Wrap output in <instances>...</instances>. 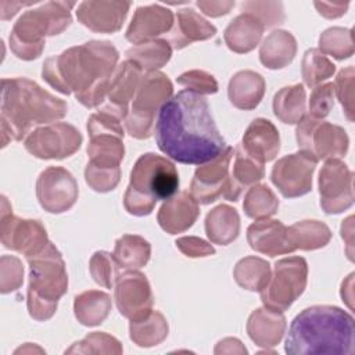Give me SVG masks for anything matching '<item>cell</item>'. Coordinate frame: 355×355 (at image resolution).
<instances>
[{
    "mask_svg": "<svg viewBox=\"0 0 355 355\" xmlns=\"http://www.w3.org/2000/svg\"><path fill=\"white\" fill-rule=\"evenodd\" d=\"M154 133L158 148L180 164H205L226 148L207 98L190 89L161 105Z\"/></svg>",
    "mask_w": 355,
    "mask_h": 355,
    "instance_id": "1",
    "label": "cell"
},
{
    "mask_svg": "<svg viewBox=\"0 0 355 355\" xmlns=\"http://www.w3.org/2000/svg\"><path fill=\"white\" fill-rule=\"evenodd\" d=\"M116 60L118 53L110 43H85L49 58L43 65V79L64 94L75 90L83 105L94 107L104 100Z\"/></svg>",
    "mask_w": 355,
    "mask_h": 355,
    "instance_id": "2",
    "label": "cell"
},
{
    "mask_svg": "<svg viewBox=\"0 0 355 355\" xmlns=\"http://www.w3.org/2000/svg\"><path fill=\"white\" fill-rule=\"evenodd\" d=\"M354 318L333 305H313L291 322L284 351L290 355H352L355 351Z\"/></svg>",
    "mask_w": 355,
    "mask_h": 355,
    "instance_id": "3",
    "label": "cell"
},
{
    "mask_svg": "<svg viewBox=\"0 0 355 355\" xmlns=\"http://www.w3.org/2000/svg\"><path fill=\"white\" fill-rule=\"evenodd\" d=\"M67 104L53 97L35 82L24 78L3 79L1 125L10 122V133L22 139L32 125L62 118Z\"/></svg>",
    "mask_w": 355,
    "mask_h": 355,
    "instance_id": "4",
    "label": "cell"
},
{
    "mask_svg": "<svg viewBox=\"0 0 355 355\" xmlns=\"http://www.w3.org/2000/svg\"><path fill=\"white\" fill-rule=\"evenodd\" d=\"M178 187L179 175L175 165L157 154H144L132 169L125 208L137 216L148 215L158 200L171 198Z\"/></svg>",
    "mask_w": 355,
    "mask_h": 355,
    "instance_id": "5",
    "label": "cell"
},
{
    "mask_svg": "<svg viewBox=\"0 0 355 355\" xmlns=\"http://www.w3.org/2000/svg\"><path fill=\"white\" fill-rule=\"evenodd\" d=\"M29 257L31 283L28 290V309L37 320L49 319L55 308L57 300L67 291L68 277L60 252L51 243L37 254Z\"/></svg>",
    "mask_w": 355,
    "mask_h": 355,
    "instance_id": "6",
    "label": "cell"
},
{
    "mask_svg": "<svg viewBox=\"0 0 355 355\" xmlns=\"http://www.w3.org/2000/svg\"><path fill=\"white\" fill-rule=\"evenodd\" d=\"M273 279L261 290V298L275 312H283L301 295L306 283V262L304 258L293 257L275 263Z\"/></svg>",
    "mask_w": 355,
    "mask_h": 355,
    "instance_id": "7",
    "label": "cell"
},
{
    "mask_svg": "<svg viewBox=\"0 0 355 355\" xmlns=\"http://www.w3.org/2000/svg\"><path fill=\"white\" fill-rule=\"evenodd\" d=\"M171 93L172 85L164 73H148L139 87L132 105V115L126 119L128 132L137 139L148 137L154 112L161 103L169 100Z\"/></svg>",
    "mask_w": 355,
    "mask_h": 355,
    "instance_id": "8",
    "label": "cell"
},
{
    "mask_svg": "<svg viewBox=\"0 0 355 355\" xmlns=\"http://www.w3.org/2000/svg\"><path fill=\"white\" fill-rule=\"evenodd\" d=\"M297 141L302 151L316 155V159L327 157H341L347 153L348 137L338 126L320 122L306 115L297 128Z\"/></svg>",
    "mask_w": 355,
    "mask_h": 355,
    "instance_id": "9",
    "label": "cell"
},
{
    "mask_svg": "<svg viewBox=\"0 0 355 355\" xmlns=\"http://www.w3.org/2000/svg\"><path fill=\"white\" fill-rule=\"evenodd\" d=\"M316 162L318 159L305 151L287 155L275 164L272 182L284 197L302 196L311 190Z\"/></svg>",
    "mask_w": 355,
    "mask_h": 355,
    "instance_id": "10",
    "label": "cell"
},
{
    "mask_svg": "<svg viewBox=\"0 0 355 355\" xmlns=\"http://www.w3.org/2000/svg\"><path fill=\"white\" fill-rule=\"evenodd\" d=\"M80 141V133L73 126L58 123L35 130L26 139L25 147L39 158H64L75 153Z\"/></svg>",
    "mask_w": 355,
    "mask_h": 355,
    "instance_id": "11",
    "label": "cell"
},
{
    "mask_svg": "<svg viewBox=\"0 0 355 355\" xmlns=\"http://www.w3.org/2000/svg\"><path fill=\"white\" fill-rule=\"evenodd\" d=\"M322 207L327 214H337L352 204V173L347 165L330 159L324 164L319 178Z\"/></svg>",
    "mask_w": 355,
    "mask_h": 355,
    "instance_id": "12",
    "label": "cell"
},
{
    "mask_svg": "<svg viewBox=\"0 0 355 355\" xmlns=\"http://www.w3.org/2000/svg\"><path fill=\"white\" fill-rule=\"evenodd\" d=\"M233 153L234 150L232 147H226L220 155L196 171L191 182V197L197 202L209 204L225 194Z\"/></svg>",
    "mask_w": 355,
    "mask_h": 355,
    "instance_id": "13",
    "label": "cell"
},
{
    "mask_svg": "<svg viewBox=\"0 0 355 355\" xmlns=\"http://www.w3.org/2000/svg\"><path fill=\"white\" fill-rule=\"evenodd\" d=\"M75 182L72 175L62 168H49L42 172L37 180V197L43 208L49 212H62L68 209L78 196V191L58 190Z\"/></svg>",
    "mask_w": 355,
    "mask_h": 355,
    "instance_id": "14",
    "label": "cell"
},
{
    "mask_svg": "<svg viewBox=\"0 0 355 355\" xmlns=\"http://www.w3.org/2000/svg\"><path fill=\"white\" fill-rule=\"evenodd\" d=\"M287 233L288 229L279 220H259L248 227V243L252 250L275 257L294 251Z\"/></svg>",
    "mask_w": 355,
    "mask_h": 355,
    "instance_id": "15",
    "label": "cell"
},
{
    "mask_svg": "<svg viewBox=\"0 0 355 355\" xmlns=\"http://www.w3.org/2000/svg\"><path fill=\"white\" fill-rule=\"evenodd\" d=\"M243 150L259 162L270 161L279 151V132L266 119H255L248 126L243 143Z\"/></svg>",
    "mask_w": 355,
    "mask_h": 355,
    "instance_id": "16",
    "label": "cell"
},
{
    "mask_svg": "<svg viewBox=\"0 0 355 355\" xmlns=\"http://www.w3.org/2000/svg\"><path fill=\"white\" fill-rule=\"evenodd\" d=\"M198 216L196 200L189 193L182 191L173 198H168L159 209L158 222L171 234L189 229Z\"/></svg>",
    "mask_w": 355,
    "mask_h": 355,
    "instance_id": "17",
    "label": "cell"
},
{
    "mask_svg": "<svg viewBox=\"0 0 355 355\" xmlns=\"http://www.w3.org/2000/svg\"><path fill=\"white\" fill-rule=\"evenodd\" d=\"M140 67L133 61H125L115 72V79L110 87V107H105L103 112L111 114L116 118L126 115L128 103L139 83Z\"/></svg>",
    "mask_w": 355,
    "mask_h": 355,
    "instance_id": "18",
    "label": "cell"
},
{
    "mask_svg": "<svg viewBox=\"0 0 355 355\" xmlns=\"http://www.w3.org/2000/svg\"><path fill=\"white\" fill-rule=\"evenodd\" d=\"M115 298L118 309L122 315H125V312L128 311L132 298H137L148 308L153 304V297L146 276L137 272H128L121 276L115 290Z\"/></svg>",
    "mask_w": 355,
    "mask_h": 355,
    "instance_id": "19",
    "label": "cell"
},
{
    "mask_svg": "<svg viewBox=\"0 0 355 355\" xmlns=\"http://www.w3.org/2000/svg\"><path fill=\"white\" fill-rule=\"evenodd\" d=\"M168 334V324L158 312L148 313L137 322H130V338L141 347H151L161 343Z\"/></svg>",
    "mask_w": 355,
    "mask_h": 355,
    "instance_id": "20",
    "label": "cell"
},
{
    "mask_svg": "<svg viewBox=\"0 0 355 355\" xmlns=\"http://www.w3.org/2000/svg\"><path fill=\"white\" fill-rule=\"evenodd\" d=\"M284 318L280 312H275L272 309H257L250 320H248V334L257 343V345L262 347L265 331H270L279 341L284 331Z\"/></svg>",
    "mask_w": 355,
    "mask_h": 355,
    "instance_id": "21",
    "label": "cell"
},
{
    "mask_svg": "<svg viewBox=\"0 0 355 355\" xmlns=\"http://www.w3.org/2000/svg\"><path fill=\"white\" fill-rule=\"evenodd\" d=\"M150 258V245L146 240L137 236H123L116 241L115 258L123 268H141L147 262L139 258Z\"/></svg>",
    "mask_w": 355,
    "mask_h": 355,
    "instance_id": "22",
    "label": "cell"
},
{
    "mask_svg": "<svg viewBox=\"0 0 355 355\" xmlns=\"http://www.w3.org/2000/svg\"><path fill=\"white\" fill-rule=\"evenodd\" d=\"M277 207H279V201L266 186L252 187L248 191L244 202L245 214L251 218L269 216L276 212Z\"/></svg>",
    "mask_w": 355,
    "mask_h": 355,
    "instance_id": "23",
    "label": "cell"
},
{
    "mask_svg": "<svg viewBox=\"0 0 355 355\" xmlns=\"http://www.w3.org/2000/svg\"><path fill=\"white\" fill-rule=\"evenodd\" d=\"M304 64H309L315 68H302L304 79L308 86H315L320 80L329 78L334 72V65L322 54H319L318 50H308L305 53Z\"/></svg>",
    "mask_w": 355,
    "mask_h": 355,
    "instance_id": "24",
    "label": "cell"
},
{
    "mask_svg": "<svg viewBox=\"0 0 355 355\" xmlns=\"http://www.w3.org/2000/svg\"><path fill=\"white\" fill-rule=\"evenodd\" d=\"M193 72L197 79H194L190 72H186L178 78V82L182 85H186V86L191 85L194 87L193 92H197L200 94L215 93L218 90V83L215 82L214 76H211L205 72H198V71H193Z\"/></svg>",
    "mask_w": 355,
    "mask_h": 355,
    "instance_id": "25",
    "label": "cell"
},
{
    "mask_svg": "<svg viewBox=\"0 0 355 355\" xmlns=\"http://www.w3.org/2000/svg\"><path fill=\"white\" fill-rule=\"evenodd\" d=\"M103 268H98V272H92L94 276V280L98 284H103L105 287H112L114 280H115V266L116 263L114 262V259L111 258V255L108 252H96L93 257Z\"/></svg>",
    "mask_w": 355,
    "mask_h": 355,
    "instance_id": "26",
    "label": "cell"
}]
</instances>
